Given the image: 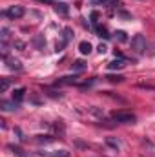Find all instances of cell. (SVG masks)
<instances>
[{
    "mask_svg": "<svg viewBox=\"0 0 155 157\" xmlns=\"http://www.w3.org/2000/svg\"><path fill=\"white\" fill-rule=\"evenodd\" d=\"M112 117H113V121L122 122V124H133L135 122V115L131 112H115Z\"/></svg>",
    "mask_w": 155,
    "mask_h": 157,
    "instance_id": "cell-1",
    "label": "cell"
},
{
    "mask_svg": "<svg viewBox=\"0 0 155 157\" xmlns=\"http://www.w3.org/2000/svg\"><path fill=\"white\" fill-rule=\"evenodd\" d=\"M131 48H133V51L135 53H144L146 51V39L142 37V35H135L133 40H131Z\"/></svg>",
    "mask_w": 155,
    "mask_h": 157,
    "instance_id": "cell-2",
    "label": "cell"
},
{
    "mask_svg": "<svg viewBox=\"0 0 155 157\" xmlns=\"http://www.w3.org/2000/svg\"><path fill=\"white\" fill-rule=\"evenodd\" d=\"M24 15V7L22 6H11V7H7L6 9V17H9V18H20Z\"/></svg>",
    "mask_w": 155,
    "mask_h": 157,
    "instance_id": "cell-3",
    "label": "cell"
},
{
    "mask_svg": "<svg viewBox=\"0 0 155 157\" xmlns=\"http://www.w3.org/2000/svg\"><path fill=\"white\" fill-rule=\"evenodd\" d=\"M124 66H126V60H124V59H119V60L115 59V60H112V62L108 64L110 70H122Z\"/></svg>",
    "mask_w": 155,
    "mask_h": 157,
    "instance_id": "cell-4",
    "label": "cell"
},
{
    "mask_svg": "<svg viewBox=\"0 0 155 157\" xmlns=\"http://www.w3.org/2000/svg\"><path fill=\"white\" fill-rule=\"evenodd\" d=\"M78 49H80V53H82V55H89V53H91V44L84 40V42H80V44H78Z\"/></svg>",
    "mask_w": 155,
    "mask_h": 157,
    "instance_id": "cell-5",
    "label": "cell"
},
{
    "mask_svg": "<svg viewBox=\"0 0 155 157\" xmlns=\"http://www.w3.org/2000/svg\"><path fill=\"white\" fill-rule=\"evenodd\" d=\"M24 93H26V88H17V90L13 91V101L20 102V101L24 99Z\"/></svg>",
    "mask_w": 155,
    "mask_h": 157,
    "instance_id": "cell-6",
    "label": "cell"
},
{
    "mask_svg": "<svg viewBox=\"0 0 155 157\" xmlns=\"http://www.w3.org/2000/svg\"><path fill=\"white\" fill-rule=\"evenodd\" d=\"M0 108H2V110H6V112H11V110H17V101H13V102H7V101H2V102H0Z\"/></svg>",
    "mask_w": 155,
    "mask_h": 157,
    "instance_id": "cell-7",
    "label": "cell"
},
{
    "mask_svg": "<svg viewBox=\"0 0 155 157\" xmlns=\"http://www.w3.org/2000/svg\"><path fill=\"white\" fill-rule=\"evenodd\" d=\"M113 4L120 6L117 0H91V6H113Z\"/></svg>",
    "mask_w": 155,
    "mask_h": 157,
    "instance_id": "cell-8",
    "label": "cell"
},
{
    "mask_svg": "<svg viewBox=\"0 0 155 157\" xmlns=\"http://www.w3.org/2000/svg\"><path fill=\"white\" fill-rule=\"evenodd\" d=\"M55 11H57L59 15H68V13H70V7H68V4H62V2H60V4L55 6Z\"/></svg>",
    "mask_w": 155,
    "mask_h": 157,
    "instance_id": "cell-9",
    "label": "cell"
},
{
    "mask_svg": "<svg viewBox=\"0 0 155 157\" xmlns=\"http://www.w3.org/2000/svg\"><path fill=\"white\" fill-rule=\"evenodd\" d=\"M106 144H108L110 148H113L115 152H119V150H120V144H119V141H117V139H113V137H106Z\"/></svg>",
    "mask_w": 155,
    "mask_h": 157,
    "instance_id": "cell-10",
    "label": "cell"
},
{
    "mask_svg": "<svg viewBox=\"0 0 155 157\" xmlns=\"http://www.w3.org/2000/svg\"><path fill=\"white\" fill-rule=\"evenodd\" d=\"M142 146L146 148V154H148V155L155 157V144H152L150 141H144V143H142Z\"/></svg>",
    "mask_w": 155,
    "mask_h": 157,
    "instance_id": "cell-11",
    "label": "cell"
},
{
    "mask_svg": "<svg viewBox=\"0 0 155 157\" xmlns=\"http://www.w3.org/2000/svg\"><path fill=\"white\" fill-rule=\"evenodd\" d=\"M49 157H70V152L68 150H59V152H51Z\"/></svg>",
    "mask_w": 155,
    "mask_h": 157,
    "instance_id": "cell-12",
    "label": "cell"
},
{
    "mask_svg": "<svg viewBox=\"0 0 155 157\" xmlns=\"http://www.w3.org/2000/svg\"><path fill=\"white\" fill-rule=\"evenodd\" d=\"M7 62H9L7 66H9L11 70H17V71H18V70H22V66H20V62H18V60H7Z\"/></svg>",
    "mask_w": 155,
    "mask_h": 157,
    "instance_id": "cell-13",
    "label": "cell"
},
{
    "mask_svg": "<svg viewBox=\"0 0 155 157\" xmlns=\"http://www.w3.org/2000/svg\"><path fill=\"white\" fill-rule=\"evenodd\" d=\"M9 150L15 154V155H18V157H24V154H22V150L18 148V146H13V144H9Z\"/></svg>",
    "mask_w": 155,
    "mask_h": 157,
    "instance_id": "cell-14",
    "label": "cell"
},
{
    "mask_svg": "<svg viewBox=\"0 0 155 157\" xmlns=\"http://www.w3.org/2000/svg\"><path fill=\"white\" fill-rule=\"evenodd\" d=\"M7 88H9V78H2V84H0V91L4 93Z\"/></svg>",
    "mask_w": 155,
    "mask_h": 157,
    "instance_id": "cell-15",
    "label": "cell"
},
{
    "mask_svg": "<svg viewBox=\"0 0 155 157\" xmlns=\"http://www.w3.org/2000/svg\"><path fill=\"white\" fill-rule=\"evenodd\" d=\"M84 68H86V64H84L82 60H75V64H73V70L80 71V70H84Z\"/></svg>",
    "mask_w": 155,
    "mask_h": 157,
    "instance_id": "cell-16",
    "label": "cell"
},
{
    "mask_svg": "<svg viewBox=\"0 0 155 157\" xmlns=\"http://www.w3.org/2000/svg\"><path fill=\"white\" fill-rule=\"evenodd\" d=\"M115 37H117L119 40H120V42H126V40H128V39H126V33H124V31H117Z\"/></svg>",
    "mask_w": 155,
    "mask_h": 157,
    "instance_id": "cell-17",
    "label": "cell"
},
{
    "mask_svg": "<svg viewBox=\"0 0 155 157\" xmlns=\"http://www.w3.org/2000/svg\"><path fill=\"white\" fill-rule=\"evenodd\" d=\"M7 39H9V29L7 28H2V42H6Z\"/></svg>",
    "mask_w": 155,
    "mask_h": 157,
    "instance_id": "cell-18",
    "label": "cell"
},
{
    "mask_svg": "<svg viewBox=\"0 0 155 157\" xmlns=\"http://www.w3.org/2000/svg\"><path fill=\"white\" fill-rule=\"evenodd\" d=\"M99 37H104V39H108L110 35H108V31H106L104 28H99Z\"/></svg>",
    "mask_w": 155,
    "mask_h": 157,
    "instance_id": "cell-19",
    "label": "cell"
},
{
    "mask_svg": "<svg viewBox=\"0 0 155 157\" xmlns=\"http://www.w3.org/2000/svg\"><path fill=\"white\" fill-rule=\"evenodd\" d=\"M64 35H66V40H70V39H71V29H70V28H66V29H64Z\"/></svg>",
    "mask_w": 155,
    "mask_h": 157,
    "instance_id": "cell-20",
    "label": "cell"
},
{
    "mask_svg": "<svg viewBox=\"0 0 155 157\" xmlns=\"http://www.w3.org/2000/svg\"><path fill=\"white\" fill-rule=\"evenodd\" d=\"M108 78H110L112 82H120V80H122L124 77H120V75H117V77H108Z\"/></svg>",
    "mask_w": 155,
    "mask_h": 157,
    "instance_id": "cell-21",
    "label": "cell"
},
{
    "mask_svg": "<svg viewBox=\"0 0 155 157\" xmlns=\"http://www.w3.org/2000/svg\"><path fill=\"white\" fill-rule=\"evenodd\" d=\"M106 51H108V48H106L104 44H100V46H99V53H102V55H104Z\"/></svg>",
    "mask_w": 155,
    "mask_h": 157,
    "instance_id": "cell-22",
    "label": "cell"
},
{
    "mask_svg": "<svg viewBox=\"0 0 155 157\" xmlns=\"http://www.w3.org/2000/svg\"><path fill=\"white\" fill-rule=\"evenodd\" d=\"M97 18H99V15H97V13H91V20H93V24H97Z\"/></svg>",
    "mask_w": 155,
    "mask_h": 157,
    "instance_id": "cell-23",
    "label": "cell"
},
{
    "mask_svg": "<svg viewBox=\"0 0 155 157\" xmlns=\"http://www.w3.org/2000/svg\"><path fill=\"white\" fill-rule=\"evenodd\" d=\"M15 46H17V48H20V49H22V48H24V42H15Z\"/></svg>",
    "mask_w": 155,
    "mask_h": 157,
    "instance_id": "cell-24",
    "label": "cell"
}]
</instances>
